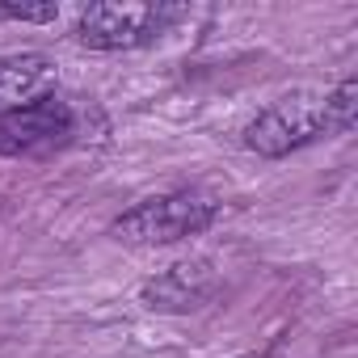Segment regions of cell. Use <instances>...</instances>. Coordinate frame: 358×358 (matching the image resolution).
Wrapping results in <instances>:
<instances>
[{"label": "cell", "instance_id": "6da1fadb", "mask_svg": "<svg viewBox=\"0 0 358 358\" xmlns=\"http://www.w3.org/2000/svg\"><path fill=\"white\" fill-rule=\"evenodd\" d=\"M220 220V199L207 190H173V194H156L135 203L131 211H122L110 232L122 245L135 249H156V245H177L186 236L207 232Z\"/></svg>", "mask_w": 358, "mask_h": 358}, {"label": "cell", "instance_id": "7a4b0ae2", "mask_svg": "<svg viewBox=\"0 0 358 358\" xmlns=\"http://www.w3.org/2000/svg\"><path fill=\"white\" fill-rule=\"evenodd\" d=\"M85 114L68 97L51 93L26 110L0 118V156H47L80 139Z\"/></svg>", "mask_w": 358, "mask_h": 358}, {"label": "cell", "instance_id": "3957f363", "mask_svg": "<svg viewBox=\"0 0 358 358\" xmlns=\"http://www.w3.org/2000/svg\"><path fill=\"white\" fill-rule=\"evenodd\" d=\"M324 131V97L316 93H291V97H278L270 101L249 127H245V148L266 156V160H278V156H291L308 143H316Z\"/></svg>", "mask_w": 358, "mask_h": 358}, {"label": "cell", "instance_id": "277c9868", "mask_svg": "<svg viewBox=\"0 0 358 358\" xmlns=\"http://www.w3.org/2000/svg\"><path fill=\"white\" fill-rule=\"evenodd\" d=\"M169 22L160 5H89L76 17V43L89 51H135L152 43Z\"/></svg>", "mask_w": 358, "mask_h": 358}, {"label": "cell", "instance_id": "5b68a950", "mask_svg": "<svg viewBox=\"0 0 358 358\" xmlns=\"http://www.w3.org/2000/svg\"><path fill=\"white\" fill-rule=\"evenodd\" d=\"M215 291V270L211 262L194 257V262H177L169 270H160L156 278L143 282V303L152 312H190L199 303H207Z\"/></svg>", "mask_w": 358, "mask_h": 358}, {"label": "cell", "instance_id": "8992f818", "mask_svg": "<svg viewBox=\"0 0 358 358\" xmlns=\"http://www.w3.org/2000/svg\"><path fill=\"white\" fill-rule=\"evenodd\" d=\"M55 64L47 55H9L0 59V118L26 110L55 93Z\"/></svg>", "mask_w": 358, "mask_h": 358}, {"label": "cell", "instance_id": "52a82bcc", "mask_svg": "<svg viewBox=\"0 0 358 358\" xmlns=\"http://www.w3.org/2000/svg\"><path fill=\"white\" fill-rule=\"evenodd\" d=\"M358 118V80L345 76L333 93H324V131L329 135H345Z\"/></svg>", "mask_w": 358, "mask_h": 358}, {"label": "cell", "instance_id": "ba28073f", "mask_svg": "<svg viewBox=\"0 0 358 358\" xmlns=\"http://www.w3.org/2000/svg\"><path fill=\"white\" fill-rule=\"evenodd\" d=\"M0 17H13V22H55L59 9L55 5H0Z\"/></svg>", "mask_w": 358, "mask_h": 358}]
</instances>
